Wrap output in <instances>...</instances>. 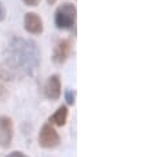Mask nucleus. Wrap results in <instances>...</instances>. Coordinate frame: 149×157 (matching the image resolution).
Listing matches in <instances>:
<instances>
[{
	"label": "nucleus",
	"instance_id": "obj_12",
	"mask_svg": "<svg viewBox=\"0 0 149 157\" xmlns=\"http://www.w3.org/2000/svg\"><path fill=\"white\" fill-rule=\"evenodd\" d=\"M6 157H29L28 155H25L24 152H20V151H13V152H11L8 153Z\"/></svg>",
	"mask_w": 149,
	"mask_h": 157
},
{
	"label": "nucleus",
	"instance_id": "obj_11",
	"mask_svg": "<svg viewBox=\"0 0 149 157\" xmlns=\"http://www.w3.org/2000/svg\"><path fill=\"white\" fill-rule=\"evenodd\" d=\"M6 16H7V10H6V6L3 4V2L0 0V23L6 20Z\"/></svg>",
	"mask_w": 149,
	"mask_h": 157
},
{
	"label": "nucleus",
	"instance_id": "obj_10",
	"mask_svg": "<svg viewBox=\"0 0 149 157\" xmlns=\"http://www.w3.org/2000/svg\"><path fill=\"white\" fill-rule=\"evenodd\" d=\"M7 96H8V89L6 87V83L2 77H0V101L6 100Z\"/></svg>",
	"mask_w": 149,
	"mask_h": 157
},
{
	"label": "nucleus",
	"instance_id": "obj_6",
	"mask_svg": "<svg viewBox=\"0 0 149 157\" xmlns=\"http://www.w3.org/2000/svg\"><path fill=\"white\" fill-rule=\"evenodd\" d=\"M44 96L48 100L56 101L61 96V78L57 73L51 75L44 84Z\"/></svg>",
	"mask_w": 149,
	"mask_h": 157
},
{
	"label": "nucleus",
	"instance_id": "obj_8",
	"mask_svg": "<svg viewBox=\"0 0 149 157\" xmlns=\"http://www.w3.org/2000/svg\"><path fill=\"white\" fill-rule=\"evenodd\" d=\"M68 120V108L67 105H60L52 116H49L48 123L55 127H64Z\"/></svg>",
	"mask_w": 149,
	"mask_h": 157
},
{
	"label": "nucleus",
	"instance_id": "obj_9",
	"mask_svg": "<svg viewBox=\"0 0 149 157\" xmlns=\"http://www.w3.org/2000/svg\"><path fill=\"white\" fill-rule=\"evenodd\" d=\"M64 99L68 105H74V103H76V91L74 89H67Z\"/></svg>",
	"mask_w": 149,
	"mask_h": 157
},
{
	"label": "nucleus",
	"instance_id": "obj_7",
	"mask_svg": "<svg viewBox=\"0 0 149 157\" xmlns=\"http://www.w3.org/2000/svg\"><path fill=\"white\" fill-rule=\"evenodd\" d=\"M24 29L31 35H41L44 31V24L40 15L36 12H27L24 15Z\"/></svg>",
	"mask_w": 149,
	"mask_h": 157
},
{
	"label": "nucleus",
	"instance_id": "obj_5",
	"mask_svg": "<svg viewBox=\"0 0 149 157\" xmlns=\"http://www.w3.org/2000/svg\"><path fill=\"white\" fill-rule=\"evenodd\" d=\"M71 53H72V41L69 39H61L53 48L52 61L56 65H61L69 59Z\"/></svg>",
	"mask_w": 149,
	"mask_h": 157
},
{
	"label": "nucleus",
	"instance_id": "obj_13",
	"mask_svg": "<svg viewBox=\"0 0 149 157\" xmlns=\"http://www.w3.org/2000/svg\"><path fill=\"white\" fill-rule=\"evenodd\" d=\"M23 3H24L25 6H29V7H36V6H39L40 0H23Z\"/></svg>",
	"mask_w": 149,
	"mask_h": 157
},
{
	"label": "nucleus",
	"instance_id": "obj_2",
	"mask_svg": "<svg viewBox=\"0 0 149 157\" xmlns=\"http://www.w3.org/2000/svg\"><path fill=\"white\" fill-rule=\"evenodd\" d=\"M77 10L76 6L69 2L60 4L55 11V25L61 31H72L76 24Z\"/></svg>",
	"mask_w": 149,
	"mask_h": 157
},
{
	"label": "nucleus",
	"instance_id": "obj_14",
	"mask_svg": "<svg viewBox=\"0 0 149 157\" xmlns=\"http://www.w3.org/2000/svg\"><path fill=\"white\" fill-rule=\"evenodd\" d=\"M56 2H57V0H47V3H48L49 6H53L55 3H56Z\"/></svg>",
	"mask_w": 149,
	"mask_h": 157
},
{
	"label": "nucleus",
	"instance_id": "obj_3",
	"mask_svg": "<svg viewBox=\"0 0 149 157\" xmlns=\"http://www.w3.org/2000/svg\"><path fill=\"white\" fill-rule=\"evenodd\" d=\"M37 141L39 145L44 149H53L57 148L61 143L60 135L57 133V131L53 128V125H51L49 123L44 124L40 128V132H39L37 136Z\"/></svg>",
	"mask_w": 149,
	"mask_h": 157
},
{
	"label": "nucleus",
	"instance_id": "obj_1",
	"mask_svg": "<svg viewBox=\"0 0 149 157\" xmlns=\"http://www.w3.org/2000/svg\"><path fill=\"white\" fill-rule=\"evenodd\" d=\"M7 71L15 76H32L40 65V49L36 41L24 37H12L4 55Z\"/></svg>",
	"mask_w": 149,
	"mask_h": 157
},
{
	"label": "nucleus",
	"instance_id": "obj_4",
	"mask_svg": "<svg viewBox=\"0 0 149 157\" xmlns=\"http://www.w3.org/2000/svg\"><path fill=\"white\" fill-rule=\"evenodd\" d=\"M13 121L8 116H0V147L10 148L13 140Z\"/></svg>",
	"mask_w": 149,
	"mask_h": 157
}]
</instances>
